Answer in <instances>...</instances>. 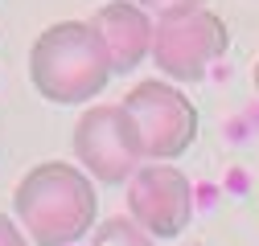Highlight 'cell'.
<instances>
[{
  "label": "cell",
  "mask_w": 259,
  "mask_h": 246,
  "mask_svg": "<svg viewBox=\"0 0 259 246\" xmlns=\"http://www.w3.org/2000/svg\"><path fill=\"white\" fill-rule=\"evenodd\" d=\"M115 66L91 21H54L29 45V78L54 107H82L103 95Z\"/></svg>",
  "instance_id": "cell-2"
},
{
  "label": "cell",
  "mask_w": 259,
  "mask_h": 246,
  "mask_svg": "<svg viewBox=\"0 0 259 246\" xmlns=\"http://www.w3.org/2000/svg\"><path fill=\"white\" fill-rule=\"evenodd\" d=\"M189 246H202V242H189Z\"/></svg>",
  "instance_id": "cell-12"
},
{
  "label": "cell",
  "mask_w": 259,
  "mask_h": 246,
  "mask_svg": "<svg viewBox=\"0 0 259 246\" xmlns=\"http://www.w3.org/2000/svg\"><path fill=\"white\" fill-rule=\"evenodd\" d=\"M13 209L37 246H74L95 230L99 197L87 168L66 160H41L17 180Z\"/></svg>",
  "instance_id": "cell-1"
},
{
  "label": "cell",
  "mask_w": 259,
  "mask_h": 246,
  "mask_svg": "<svg viewBox=\"0 0 259 246\" xmlns=\"http://www.w3.org/2000/svg\"><path fill=\"white\" fill-rule=\"evenodd\" d=\"M91 246H156V238L136 218H107V222L95 226Z\"/></svg>",
  "instance_id": "cell-8"
},
{
  "label": "cell",
  "mask_w": 259,
  "mask_h": 246,
  "mask_svg": "<svg viewBox=\"0 0 259 246\" xmlns=\"http://www.w3.org/2000/svg\"><path fill=\"white\" fill-rule=\"evenodd\" d=\"M136 5L165 21V17H181V13H193V9H206L210 0H136Z\"/></svg>",
  "instance_id": "cell-9"
},
{
  "label": "cell",
  "mask_w": 259,
  "mask_h": 246,
  "mask_svg": "<svg viewBox=\"0 0 259 246\" xmlns=\"http://www.w3.org/2000/svg\"><path fill=\"white\" fill-rule=\"evenodd\" d=\"M33 238L25 234V226L17 218H9V213H0V246H29Z\"/></svg>",
  "instance_id": "cell-10"
},
{
  "label": "cell",
  "mask_w": 259,
  "mask_h": 246,
  "mask_svg": "<svg viewBox=\"0 0 259 246\" xmlns=\"http://www.w3.org/2000/svg\"><path fill=\"white\" fill-rule=\"evenodd\" d=\"M74 156L78 164L103 184H127L132 172L148 160L144 144L136 132V119L127 115L123 99L119 103H99L87 107L74 123Z\"/></svg>",
  "instance_id": "cell-3"
},
{
  "label": "cell",
  "mask_w": 259,
  "mask_h": 246,
  "mask_svg": "<svg viewBox=\"0 0 259 246\" xmlns=\"http://www.w3.org/2000/svg\"><path fill=\"white\" fill-rule=\"evenodd\" d=\"M127 213L152 238H181L193 222V184L173 160H144L127 180Z\"/></svg>",
  "instance_id": "cell-6"
},
{
  "label": "cell",
  "mask_w": 259,
  "mask_h": 246,
  "mask_svg": "<svg viewBox=\"0 0 259 246\" xmlns=\"http://www.w3.org/2000/svg\"><path fill=\"white\" fill-rule=\"evenodd\" d=\"M123 107L136 119L148 160H177L198 140V107L185 99L181 86H173V78L136 82L123 95Z\"/></svg>",
  "instance_id": "cell-4"
},
{
  "label": "cell",
  "mask_w": 259,
  "mask_h": 246,
  "mask_svg": "<svg viewBox=\"0 0 259 246\" xmlns=\"http://www.w3.org/2000/svg\"><path fill=\"white\" fill-rule=\"evenodd\" d=\"M255 90H259V61H255Z\"/></svg>",
  "instance_id": "cell-11"
},
{
  "label": "cell",
  "mask_w": 259,
  "mask_h": 246,
  "mask_svg": "<svg viewBox=\"0 0 259 246\" xmlns=\"http://www.w3.org/2000/svg\"><path fill=\"white\" fill-rule=\"evenodd\" d=\"M231 49V29L214 9H193L156 25L152 61L173 82H202L206 70Z\"/></svg>",
  "instance_id": "cell-5"
},
{
  "label": "cell",
  "mask_w": 259,
  "mask_h": 246,
  "mask_svg": "<svg viewBox=\"0 0 259 246\" xmlns=\"http://www.w3.org/2000/svg\"><path fill=\"white\" fill-rule=\"evenodd\" d=\"M91 25H95V33L103 37L115 74H132L140 61L152 53V45H156L152 13L140 9L136 0H107V5L95 9Z\"/></svg>",
  "instance_id": "cell-7"
}]
</instances>
